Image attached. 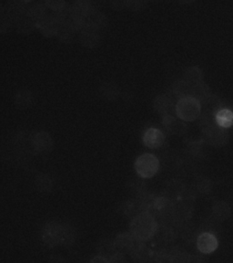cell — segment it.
<instances>
[{"label":"cell","instance_id":"6da1fadb","mask_svg":"<svg viewBox=\"0 0 233 263\" xmlns=\"http://www.w3.org/2000/svg\"><path fill=\"white\" fill-rule=\"evenodd\" d=\"M131 235L139 240H147L152 238L157 230V223L150 214H140L131 223Z\"/></svg>","mask_w":233,"mask_h":263},{"label":"cell","instance_id":"7a4b0ae2","mask_svg":"<svg viewBox=\"0 0 233 263\" xmlns=\"http://www.w3.org/2000/svg\"><path fill=\"white\" fill-rule=\"evenodd\" d=\"M176 115L185 122H193L201 115V104L193 97L180 99L176 103Z\"/></svg>","mask_w":233,"mask_h":263},{"label":"cell","instance_id":"3957f363","mask_svg":"<svg viewBox=\"0 0 233 263\" xmlns=\"http://www.w3.org/2000/svg\"><path fill=\"white\" fill-rule=\"evenodd\" d=\"M160 167L159 159L152 154H144L139 156L135 162L137 174L143 178L154 177Z\"/></svg>","mask_w":233,"mask_h":263},{"label":"cell","instance_id":"277c9868","mask_svg":"<svg viewBox=\"0 0 233 263\" xmlns=\"http://www.w3.org/2000/svg\"><path fill=\"white\" fill-rule=\"evenodd\" d=\"M203 134L207 142L213 146H217V147L227 144L229 140V133L227 131V129L221 127L218 124L206 131H203Z\"/></svg>","mask_w":233,"mask_h":263},{"label":"cell","instance_id":"5b68a950","mask_svg":"<svg viewBox=\"0 0 233 263\" xmlns=\"http://www.w3.org/2000/svg\"><path fill=\"white\" fill-rule=\"evenodd\" d=\"M218 240L214 235L210 233H202L199 236L197 239V247L199 251L204 253L209 254L213 253V251H216L218 248Z\"/></svg>","mask_w":233,"mask_h":263},{"label":"cell","instance_id":"8992f818","mask_svg":"<svg viewBox=\"0 0 233 263\" xmlns=\"http://www.w3.org/2000/svg\"><path fill=\"white\" fill-rule=\"evenodd\" d=\"M143 143L146 146L152 149L159 148L164 144L165 141V136L163 133L155 128H150L147 131L144 133Z\"/></svg>","mask_w":233,"mask_h":263},{"label":"cell","instance_id":"52a82bcc","mask_svg":"<svg viewBox=\"0 0 233 263\" xmlns=\"http://www.w3.org/2000/svg\"><path fill=\"white\" fill-rule=\"evenodd\" d=\"M154 106L163 116H173L174 112L176 114V106L173 104L172 100L165 95H160L155 99Z\"/></svg>","mask_w":233,"mask_h":263},{"label":"cell","instance_id":"ba28073f","mask_svg":"<svg viewBox=\"0 0 233 263\" xmlns=\"http://www.w3.org/2000/svg\"><path fill=\"white\" fill-rule=\"evenodd\" d=\"M211 95L213 93L210 91L209 87L204 82H201L195 86H193L190 97L196 99L197 101H199L201 104L204 103L205 101H207Z\"/></svg>","mask_w":233,"mask_h":263},{"label":"cell","instance_id":"9c48e42d","mask_svg":"<svg viewBox=\"0 0 233 263\" xmlns=\"http://www.w3.org/2000/svg\"><path fill=\"white\" fill-rule=\"evenodd\" d=\"M213 216L218 220H225L230 217V206L228 203L224 201H218L214 204L213 208Z\"/></svg>","mask_w":233,"mask_h":263},{"label":"cell","instance_id":"30bf717a","mask_svg":"<svg viewBox=\"0 0 233 263\" xmlns=\"http://www.w3.org/2000/svg\"><path fill=\"white\" fill-rule=\"evenodd\" d=\"M183 80L185 82H188L190 86H195L197 84L202 82V71L196 66L190 67L185 71Z\"/></svg>","mask_w":233,"mask_h":263},{"label":"cell","instance_id":"8fae6325","mask_svg":"<svg viewBox=\"0 0 233 263\" xmlns=\"http://www.w3.org/2000/svg\"><path fill=\"white\" fill-rule=\"evenodd\" d=\"M192 90L193 86H190L188 82H185L184 80L178 81L173 85V93L176 95V97L180 99L190 97L192 96Z\"/></svg>","mask_w":233,"mask_h":263},{"label":"cell","instance_id":"7c38bea8","mask_svg":"<svg viewBox=\"0 0 233 263\" xmlns=\"http://www.w3.org/2000/svg\"><path fill=\"white\" fill-rule=\"evenodd\" d=\"M216 123L222 128L230 127L233 124V112L229 109L223 108L216 115Z\"/></svg>","mask_w":233,"mask_h":263},{"label":"cell","instance_id":"4fadbf2b","mask_svg":"<svg viewBox=\"0 0 233 263\" xmlns=\"http://www.w3.org/2000/svg\"><path fill=\"white\" fill-rule=\"evenodd\" d=\"M90 263H111L105 257H101V256H98L94 259H91Z\"/></svg>","mask_w":233,"mask_h":263}]
</instances>
